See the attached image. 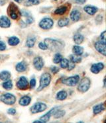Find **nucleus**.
<instances>
[{"mask_svg":"<svg viewBox=\"0 0 106 123\" xmlns=\"http://www.w3.org/2000/svg\"><path fill=\"white\" fill-rule=\"evenodd\" d=\"M33 19L32 18V17H28L27 18V19H26V23H29V24H30V23H33Z\"/></svg>","mask_w":106,"mask_h":123,"instance_id":"nucleus-42","label":"nucleus"},{"mask_svg":"<svg viewBox=\"0 0 106 123\" xmlns=\"http://www.w3.org/2000/svg\"><path fill=\"white\" fill-rule=\"evenodd\" d=\"M54 24V22L50 18H45L42 19L39 23L40 27L42 29H50V28H52Z\"/></svg>","mask_w":106,"mask_h":123,"instance_id":"nucleus-6","label":"nucleus"},{"mask_svg":"<svg viewBox=\"0 0 106 123\" xmlns=\"http://www.w3.org/2000/svg\"><path fill=\"white\" fill-rule=\"evenodd\" d=\"M67 97V93L65 91H60L56 95V98L60 101H63Z\"/></svg>","mask_w":106,"mask_h":123,"instance_id":"nucleus-24","label":"nucleus"},{"mask_svg":"<svg viewBox=\"0 0 106 123\" xmlns=\"http://www.w3.org/2000/svg\"><path fill=\"white\" fill-rule=\"evenodd\" d=\"M75 1L78 4H84L86 1V0H75Z\"/></svg>","mask_w":106,"mask_h":123,"instance_id":"nucleus-41","label":"nucleus"},{"mask_svg":"<svg viewBox=\"0 0 106 123\" xmlns=\"http://www.w3.org/2000/svg\"><path fill=\"white\" fill-rule=\"evenodd\" d=\"M6 48V45L3 41L0 40V50H5Z\"/></svg>","mask_w":106,"mask_h":123,"instance_id":"nucleus-34","label":"nucleus"},{"mask_svg":"<svg viewBox=\"0 0 106 123\" xmlns=\"http://www.w3.org/2000/svg\"><path fill=\"white\" fill-rule=\"evenodd\" d=\"M84 11L89 15H93L98 11V8L95 7L94 6H87L84 7Z\"/></svg>","mask_w":106,"mask_h":123,"instance_id":"nucleus-16","label":"nucleus"},{"mask_svg":"<svg viewBox=\"0 0 106 123\" xmlns=\"http://www.w3.org/2000/svg\"><path fill=\"white\" fill-rule=\"evenodd\" d=\"M68 24H69V19H67V18L61 19L58 21V25L61 27L67 26Z\"/></svg>","mask_w":106,"mask_h":123,"instance_id":"nucleus-27","label":"nucleus"},{"mask_svg":"<svg viewBox=\"0 0 106 123\" xmlns=\"http://www.w3.org/2000/svg\"><path fill=\"white\" fill-rule=\"evenodd\" d=\"M90 87V80L87 78H84L82 79L79 86H78V90L80 92H86L87 91Z\"/></svg>","mask_w":106,"mask_h":123,"instance_id":"nucleus-5","label":"nucleus"},{"mask_svg":"<svg viewBox=\"0 0 106 123\" xmlns=\"http://www.w3.org/2000/svg\"><path fill=\"white\" fill-rule=\"evenodd\" d=\"M0 100H1V101H2L5 104L11 105L15 103L16 98L13 94L7 93L3 94L0 97Z\"/></svg>","mask_w":106,"mask_h":123,"instance_id":"nucleus-4","label":"nucleus"},{"mask_svg":"<svg viewBox=\"0 0 106 123\" xmlns=\"http://www.w3.org/2000/svg\"><path fill=\"white\" fill-rule=\"evenodd\" d=\"M106 31H103L101 34V40H103V41H105L106 42Z\"/></svg>","mask_w":106,"mask_h":123,"instance_id":"nucleus-39","label":"nucleus"},{"mask_svg":"<svg viewBox=\"0 0 106 123\" xmlns=\"http://www.w3.org/2000/svg\"><path fill=\"white\" fill-rule=\"evenodd\" d=\"M70 60H71L72 62L73 63H76V62H80L82 60V58L80 57H78V56H70Z\"/></svg>","mask_w":106,"mask_h":123,"instance_id":"nucleus-33","label":"nucleus"},{"mask_svg":"<svg viewBox=\"0 0 106 123\" xmlns=\"http://www.w3.org/2000/svg\"><path fill=\"white\" fill-rule=\"evenodd\" d=\"M103 68H104V65L103 63H98L92 65L91 68V71L93 74H98L101 70H103Z\"/></svg>","mask_w":106,"mask_h":123,"instance_id":"nucleus-14","label":"nucleus"},{"mask_svg":"<svg viewBox=\"0 0 106 123\" xmlns=\"http://www.w3.org/2000/svg\"><path fill=\"white\" fill-rule=\"evenodd\" d=\"M33 123H43V122L41 121V120H35V121H34Z\"/></svg>","mask_w":106,"mask_h":123,"instance_id":"nucleus-43","label":"nucleus"},{"mask_svg":"<svg viewBox=\"0 0 106 123\" xmlns=\"http://www.w3.org/2000/svg\"><path fill=\"white\" fill-rule=\"evenodd\" d=\"M11 77V74L7 71H3L0 73V79L3 81L9 80Z\"/></svg>","mask_w":106,"mask_h":123,"instance_id":"nucleus-22","label":"nucleus"},{"mask_svg":"<svg viewBox=\"0 0 106 123\" xmlns=\"http://www.w3.org/2000/svg\"><path fill=\"white\" fill-rule=\"evenodd\" d=\"M104 110H105V107H104V105H103V103H101V104L95 105V106L93 107V113H94L95 115H97V114L100 113L101 112H102Z\"/></svg>","mask_w":106,"mask_h":123,"instance_id":"nucleus-18","label":"nucleus"},{"mask_svg":"<svg viewBox=\"0 0 106 123\" xmlns=\"http://www.w3.org/2000/svg\"><path fill=\"white\" fill-rule=\"evenodd\" d=\"M81 17V14L79 11H78L77 9H74L70 13V19L73 21H79Z\"/></svg>","mask_w":106,"mask_h":123,"instance_id":"nucleus-15","label":"nucleus"},{"mask_svg":"<svg viewBox=\"0 0 106 123\" xmlns=\"http://www.w3.org/2000/svg\"><path fill=\"white\" fill-rule=\"evenodd\" d=\"M79 76L78 75H75L70 78H65L62 80V83L65 84L66 86H74L76 85L78 82L79 81Z\"/></svg>","mask_w":106,"mask_h":123,"instance_id":"nucleus-8","label":"nucleus"},{"mask_svg":"<svg viewBox=\"0 0 106 123\" xmlns=\"http://www.w3.org/2000/svg\"><path fill=\"white\" fill-rule=\"evenodd\" d=\"M73 52L76 55V56H81L83 52H84V49L82 47L80 46H74L73 47Z\"/></svg>","mask_w":106,"mask_h":123,"instance_id":"nucleus-20","label":"nucleus"},{"mask_svg":"<svg viewBox=\"0 0 106 123\" xmlns=\"http://www.w3.org/2000/svg\"><path fill=\"white\" fill-rule=\"evenodd\" d=\"M3 88H5V89H7V90L11 89L12 87H13V84H12L11 81L10 80L5 81V82L3 83Z\"/></svg>","mask_w":106,"mask_h":123,"instance_id":"nucleus-29","label":"nucleus"},{"mask_svg":"<svg viewBox=\"0 0 106 123\" xmlns=\"http://www.w3.org/2000/svg\"><path fill=\"white\" fill-rule=\"evenodd\" d=\"M106 42H105V41H103V40L98 41L97 43H95V49H96L99 53H101V54H103V56H106Z\"/></svg>","mask_w":106,"mask_h":123,"instance_id":"nucleus-9","label":"nucleus"},{"mask_svg":"<svg viewBox=\"0 0 106 123\" xmlns=\"http://www.w3.org/2000/svg\"><path fill=\"white\" fill-rule=\"evenodd\" d=\"M11 21L7 17L2 16L0 18V27L2 28H8L10 27Z\"/></svg>","mask_w":106,"mask_h":123,"instance_id":"nucleus-13","label":"nucleus"},{"mask_svg":"<svg viewBox=\"0 0 106 123\" xmlns=\"http://www.w3.org/2000/svg\"><path fill=\"white\" fill-rule=\"evenodd\" d=\"M26 69V64L25 62H21L18 63L16 66V70L19 72H24Z\"/></svg>","mask_w":106,"mask_h":123,"instance_id":"nucleus-19","label":"nucleus"},{"mask_svg":"<svg viewBox=\"0 0 106 123\" xmlns=\"http://www.w3.org/2000/svg\"><path fill=\"white\" fill-rule=\"evenodd\" d=\"M2 123V122H1V123Z\"/></svg>","mask_w":106,"mask_h":123,"instance_id":"nucleus-47","label":"nucleus"},{"mask_svg":"<svg viewBox=\"0 0 106 123\" xmlns=\"http://www.w3.org/2000/svg\"><path fill=\"white\" fill-rule=\"evenodd\" d=\"M33 64H34V68L37 70H40L44 66V62L41 57H36L33 60Z\"/></svg>","mask_w":106,"mask_h":123,"instance_id":"nucleus-12","label":"nucleus"},{"mask_svg":"<svg viewBox=\"0 0 106 123\" xmlns=\"http://www.w3.org/2000/svg\"><path fill=\"white\" fill-rule=\"evenodd\" d=\"M7 112L10 115H15L16 113V110L15 109H13V108L9 109V110L7 111Z\"/></svg>","mask_w":106,"mask_h":123,"instance_id":"nucleus-36","label":"nucleus"},{"mask_svg":"<svg viewBox=\"0 0 106 123\" xmlns=\"http://www.w3.org/2000/svg\"><path fill=\"white\" fill-rule=\"evenodd\" d=\"M50 70H51V72L53 73L56 74V73H57L59 71V69L57 67H56V66H53V67L50 68Z\"/></svg>","mask_w":106,"mask_h":123,"instance_id":"nucleus-37","label":"nucleus"},{"mask_svg":"<svg viewBox=\"0 0 106 123\" xmlns=\"http://www.w3.org/2000/svg\"><path fill=\"white\" fill-rule=\"evenodd\" d=\"M7 13L11 18L14 20L18 19L21 15L17 6L15 5L13 3H11L9 4L7 9Z\"/></svg>","mask_w":106,"mask_h":123,"instance_id":"nucleus-2","label":"nucleus"},{"mask_svg":"<svg viewBox=\"0 0 106 123\" xmlns=\"http://www.w3.org/2000/svg\"><path fill=\"white\" fill-rule=\"evenodd\" d=\"M39 3V0H26V5L32 6V5H37Z\"/></svg>","mask_w":106,"mask_h":123,"instance_id":"nucleus-32","label":"nucleus"},{"mask_svg":"<svg viewBox=\"0 0 106 123\" xmlns=\"http://www.w3.org/2000/svg\"><path fill=\"white\" fill-rule=\"evenodd\" d=\"M55 1H56V0H55Z\"/></svg>","mask_w":106,"mask_h":123,"instance_id":"nucleus-48","label":"nucleus"},{"mask_svg":"<svg viewBox=\"0 0 106 123\" xmlns=\"http://www.w3.org/2000/svg\"><path fill=\"white\" fill-rule=\"evenodd\" d=\"M35 41H36V38L34 37H29L27 38V40H26V46L29 48H31L34 46Z\"/></svg>","mask_w":106,"mask_h":123,"instance_id":"nucleus-23","label":"nucleus"},{"mask_svg":"<svg viewBox=\"0 0 106 123\" xmlns=\"http://www.w3.org/2000/svg\"><path fill=\"white\" fill-rule=\"evenodd\" d=\"M51 81V76L48 73H45L41 76L40 80V86L37 91H40L42 89L47 87Z\"/></svg>","mask_w":106,"mask_h":123,"instance_id":"nucleus-3","label":"nucleus"},{"mask_svg":"<svg viewBox=\"0 0 106 123\" xmlns=\"http://www.w3.org/2000/svg\"><path fill=\"white\" fill-rule=\"evenodd\" d=\"M62 55L60 54H56L55 56H54V58L53 59V62L55 64H58L59 62H60V61L62 60Z\"/></svg>","mask_w":106,"mask_h":123,"instance_id":"nucleus-31","label":"nucleus"},{"mask_svg":"<svg viewBox=\"0 0 106 123\" xmlns=\"http://www.w3.org/2000/svg\"><path fill=\"white\" fill-rule=\"evenodd\" d=\"M58 107H54V108H53V109L50 110V111H49L46 114H45V115H44L43 116H42L40 118V120L42 121L43 123H46L48 120L50 119V117L53 115H54V113L58 110Z\"/></svg>","mask_w":106,"mask_h":123,"instance_id":"nucleus-10","label":"nucleus"},{"mask_svg":"<svg viewBox=\"0 0 106 123\" xmlns=\"http://www.w3.org/2000/svg\"><path fill=\"white\" fill-rule=\"evenodd\" d=\"M46 105L43 103H37L31 108V111L32 113L35 114V113H38V112H40L44 111L46 109Z\"/></svg>","mask_w":106,"mask_h":123,"instance_id":"nucleus-7","label":"nucleus"},{"mask_svg":"<svg viewBox=\"0 0 106 123\" xmlns=\"http://www.w3.org/2000/svg\"><path fill=\"white\" fill-rule=\"evenodd\" d=\"M58 123V122H54V123Z\"/></svg>","mask_w":106,"mask_h":123,"instance_id":"nucleus-46","label":"nucleus"},{"mask_svg":"<svg viewBox=\"0 0 106 123\" xmlns=\"http://www.w3.org/2000/svg\"><path fill=\"white\" fill-rule=\"evenodd\" d=\"M15 1L16 2H17V3H21L23 0H15Z\"/></svg>","mask_w":106,"mask_h":123,"instance_id":"nucleus-44","label":"nucleus"},{"mask_svg":"<svg viewBox=\"0 0 106 123\" xmlns=\"http://www.w3.org/2000/svg\"><path fill=\"white\" fill-rule=\"evenodd\" d=\"M69 64V61L66 58L62 59V60L60 61V66L62 68H68Z\"/></svg>","mask_w":106,"mask_h":123,"instance_id":"nucleus-30","label":"nucleus"},{"mask_svg":"<svg viewBox=\"0 0 106 123\" xmlns=\"http://www.w3.org/2000/svg\"><path fill=\"white\" fill-rule=\"evenodd\" d=\"M74 42L78 44H81L84 40V37L80 34H76L74 36Z\"/></svg>","mask_w":106,"mask_h":123,"instance_id":"nucleus-25","label":"nucleus"},{"mask_svg":"<svg viewBox=\"0 0 106 123\" xmlns=\"http://www.w3.org/2000/svg\"><path fill=\"white\" fill-rule=\"evenodd\" d=\"M31 101V97L29 96H23L19 100V104L21 106H27Z\"/></svg>","mask_w":106,"mask_h":123,"instance_id":"nucleus-17","label":"nucleus"},{"mask_svg":"<svg viewBox=\"0 0 106 123\" xmlns=\"http://www.w3.org/2000/svg\"><path fill=\"white\" fill-rule=\"evenodd\" d=\"M45 45L48 49L52 51H58L60 50L63 48V44L60 41L57 40H54L51 38H46L45 40Z\"/></svg>","mask_w":106,"mask_h":123,"instance_id":"nucleus-1","label":"nucleus"},{"mask_svg":"<svg viewBox=\"0 0 106 123\" xmlns=\"http://www.w3.org/2000/svg\"><path fill=\"white\" fill-rule=\"evenodd\" d=\"M8 43H9V44L11 46L17 45L19 43V39L17 37H11L9 39Z\"/></svg>","mask_w":106,"mask_h":123,"instance_id":"nucleus-26","label":"nucleus"},{"mask_svg":"<svg viewBox=\"0 0 106 123\" xmlns=\"http://www.w3.org/2000/svg\"><path fill=\"white\" fill-rule=\"evenodd\" d=\"M28 81L25 77H21L17 83V86L20 89H25L28 87Z\"/></svg>","mask_w":106,"mask_h":123,"instance_id":"nucleus-11","label":"nucleus"},{"mask_svg":"<svg viewBox=\"0 0 106 123\" xmlns=\"http://www.w3.org/2000/svg\"><path fill=\"white\" fill-rule=\"evenodd\" d=\"M65 115V111L63 110H57L54 113V117L55 118H60L62 117Z\"/></svg>","mask_w":106,"mask_h":123,"instance_id":"nucleus-28","label":"nucleus"},{"mask_svg":"<svg viewBox=\"0 0 106 123\" xmlns=\"http://www.w3.org/2000/svg\"><path fill=\"white\" fill-rule=\"evenodd\" d=\"M78 123H83L82 121H80V122H78Z\"/></svg>","mask_w":106,"mask_h":123,"instance_id":"nucleus-45","label":"nucleus"},{"mask_svg":"<svg viewBox=\"0 0 106 123\" xmlns=\"http://www.w3.org/2000/svg\"><path fill=\"white\" fill-rule=\"evenodd\" d=\"M39 47L41 50H46L47 49V47H46V46L45 45V43H40L39 44Z\"/></svg>","mask_w":106,"mask_h":123,"instance_id":"nucleus-35","label":"nucleus"},{"mask_svg":"<svg viewBox=\"0 0 106 123\" xmlns=\"http://www.w3.org/2000/svg\"><path fill=\"white\" fill-rule=\"evenodd\" d=\"M68 70H72L73 68H74V67H75V65H74V63H73V62H69V64H68Z\"/></svg>","mask_w":106,"mask_h":123,"instance_id":"nucleus-40","label":"nucleus"},{"mask_svg":"<svg viewBox=\"0 0 106 123\" xmlns=\"http://www.w3.org/2000/svg\"><path fill=\"white\" fill-rule=\"evenodd\" d=\"M30 84H31V88L34 87V86H35V85H36V80H34V78H33V79H32L31 80Z\"/></svg>","mask_w":106,"mask_h":123,"instance_id":"nucleus-38","label":"nucleus"},{"mask_svg":"<svg viewBox=\"0 0 106 123\" xmlns=\"http://www.w3.org/2000/svg\"><path fill=\"white\" fill-rule=\"evenodd\" d=\"M67 10H68V7L66 6H61V7H59L56 9L55 11H54V13L56 14V15H62L66 13Z\"/></svg>","mask_w":106,"mask_h":123,"instance_id":"nucleus-21","label":"nucleus"}]
</instances>
